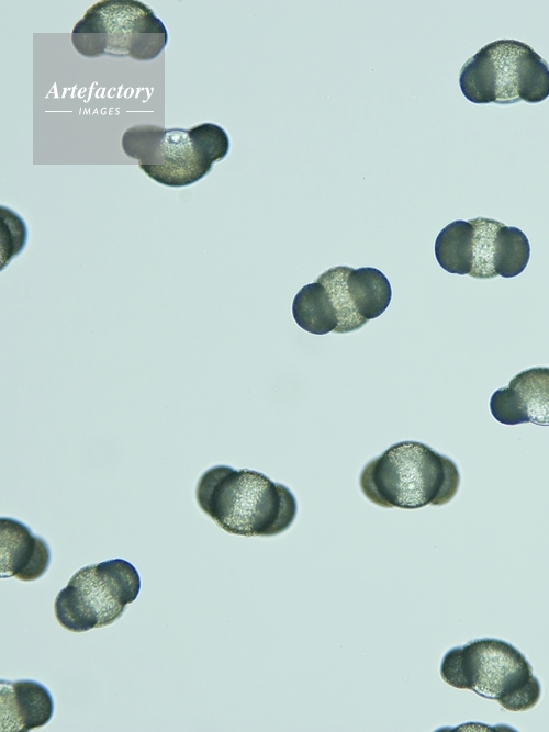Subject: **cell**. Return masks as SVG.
I'll return each mask as SVG.
<instances>
[{"label":"cell","instance_id":"cell-1","mask_svg":"<svg viewBox=\"0 0 549 732\" xmlns=\"http://www.w3.org/2000/svg\"><path fill=\"white\" fill-rule=\"evenodd\" d=\"M199 507L224 531L272 537L293 523L298 503L292 492L261 472L227 465L208 469L198 481Z\"/></svg>","mask_w":549,"mask_h":732},{"label":"cell","instance_id":"cell-2","mask_svg":"<svg viewBox=\"0 0 549 732\" xmlns=\"http://www.w3.org/2000/svg\"><path fill=\"white\" fill-rule=\"evenodd\" d=\"M359 485L366 498L380 507L417 509L449 503L460 474L451 459L429 446L401 441L365 465Z\"/></svg>","mask_w":549,"mask_h":732},{"label":"cell","instance_id":"cell-3","mask_svg":"<svg viewBox=\"0 0 549 732\" xmlns=\"http://www.w3.org/2000/svg\"><path fill=\"white\" fill-rule=\"evenodd\" d=\"M459 86L475 104L538 103L549 97V65L524 42L494 41L464 63Z\"/></svg>","mask_w":549,"mask_h":732},{"label":"cell","instance_id":"cell-4","mask_svg":"<svg viewBox=\"0 0 549 732\" xmlns=\"http://www.w3.org/2000/svg\"><path fill=\"white\" fill-rule=\"evenodd\" d=\"M122 149L139 169L166 187L191 185L225 158L216 140L201 125L190 129L135 125L122 135Z\"/></svg>","mask_w":549,"mask_h":732},{"label":"cell","instance_id":"cell-5","mask_svg":"<svg viewBox=\"0 0 549 732\" xmlns=\"http://www.w3.org/2000/svg\"><path fill=\"white\" fill-rule=\"evenodd\" d=\"M168 41L160 19L135 0H103L90 7L71 32V43L82 56L101 55L155 59Z\"/></svg>","mask_w":549,"mask_h":732},{"label":"cell","instance_id":"cell-6","mask_svg":"<svg viewBox=\"0 0 549 732\" xmlns=\"http://www.w3.org/2000/svg\"><path fill=\"white\" fill-rule=\"evenodd\" d=\"M141 578L123 559L107 560L78 570L58 593L54 611L58 623L71 632L112 624L133 603Z\"/></svg>","mask_w":549,"mask_h":732},{"label":"cell","instance_id":"cell-7","mask_svg":"<svg viewBox=\"0 0 549 732\" xmlns=\"http://www.w3.org/2000/svg\"><path fill=\"white\" fill-rule=\"evenodd\" d=\"M440 676L452 687L498 700L528 680L533 668L514 645L500 639L482 638L450 649L442 657Z\"/></svg>","mask_w":549,"mask_h":732},{"label":"cell","instance_id":"cell-8","mask_svg":"<svg viewBox=\"0 0 549 732\" xmlns=\"http://www.w3.org/2000/svg\"><path fill=\"white\" fill-rule=\"evenodd\" d=\"M492 416L504 425L549 426V368L534 367L516 374L490 399Z\"/></svg>","mask_w":549,"mask_h":732},{"label":"cell","instance_id":"cell-9","mask_svg":"<svg viewBox=\"0 0 549 732\" xmlns=\"http://www.w3.org/2000/svg\"><path fill=\"white\" fill-rule=\"evenodd\" d=\"M51 563L46 541L23 522L0 518V577L32 582L42 577Z\"/></svg>","mask_w":549,"mask_h":732},{"label":"cell","instance_id":"cell-10","mask_svg":"<svg viewBox=\"0 0 549 732\" xmlns=\"http://www.w3.org/2000/svg\"><path fill=\"white\" fill-rule=\"evenodd\" d=\"M53 696L43 684L0 680L1 732H27L46 725L54 713Z\"/></svg>","mask_w":549,"mask_h":732},{"label":"cell","instance_id":"cell-11","mask_svg":"<svg viewBox=\"0 0 549 732\" xmlns=\"http://www.w3.org/2000/svg\"><path fill=\"white\" fill-rule=\"evenodd\" d=\"M346 283L357 313L367 322L379 317L388 308L392 290L389 280L380 270L349 267Z\"/></svg>","mask_w":549,"mask_h":732},{"label":"cell","instance_id":"cell-12","mask_svg":"<svg viewBox=\"0 0 549 732\" xmlns=\"http://www.w3.org/2000/svg\"><path fill=\"white\" fill-rule=\"evenodd\" d=\"M292 315L302 329L314 335L334 333L338 325L329 294L317 281L304 285L294 296Z\"/></svg>","mask_w":549,"mask_h":732},{"label":"cell","instance_id":"cell-13","mask_svg":"<svg viewBox=\"0 0 549 732\" xmlns=\"http://www.w3.org/2000/svg\"><path fill=\"white\" fill-rule=\"evenodd\" d=\"M473 226L469 221H453L444 227L435 240V257L449 273L469 274L472 269Z\"/></svg>","mask_w":549,"mask_h":732},{"label":"cell","instance_id":"cell-14","mask_svg":"<svg viewBox=\"0 0 549 732\" xmlns=\"http://www.w3.org/2000/svg\"><path fill=\"white\" fill-rule=\"evenodd\" d=\"M349 267L339 266L326 270L317 278L327 290L332 303L335 307L338 325L334 333L345 334L357 330L368 322L363 319L356 311L346 283V275Z\"/></svg>","mask_w":549,"mask_h":732},{"label":"cell","instance_id":"cell-15","mask_svg":"<svg viewBox=\"0 0 549 732\" xmlns=\"http://www.w3.org/2000/svg\"><path fill=\"white\" fill-rule=\"evenodd\" d=\"M469 222L473 226L472 269L469 275L475 279H493L497 277L494 257L503 223L488 217H475Z\"/></svg>","mask_w":549,"mask_h":732},{"label":"cell","instance_id":"cell-16","mask_svg":"<svg viewBox=\"0 0 549 732\" xmlns=\"http://www.w3.org/2000/svg\"><path fill=\"white\" fill-rule=\"evenodd\" d=\"M530 257L529 241L517 227L502 225L498 232L494 269L497 275L513 278L525 270Z\"/></svg>","mask_w":549,"mask_h":732},{"label":"cell","instance_id":"cell-17","mask_svg":"<svg viewBox=\"0 0 549 732\" xmlns=\"http://www.w3.org/2000/svg\"><path fill=\"white\" fill-rule=\"evenodd\" d=\"M540 683L534 675L516 687L514 690L501 697L498 703L508 711H526L536 706L540 698Z\"/></svg>","mask_w":549,"mask_h":732}]
</instances>
